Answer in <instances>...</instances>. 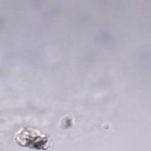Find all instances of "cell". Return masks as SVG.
<instances>
[{"label": "cell", "instance_id": "1", "mask_svg": "<svg viewBox=\"0 0 151 151\" xmlns=\"http://www.w3.org/2000/svg\"><path fill=\"white\" fill-rule=\"evenodd\" d=\"M17 142L22 146L43 149L45 146L47 139L38 131L31 128L22 129L15 136Z\"/></svg>", "mask_w": 151, "mask_h": 151}]
</instances>
